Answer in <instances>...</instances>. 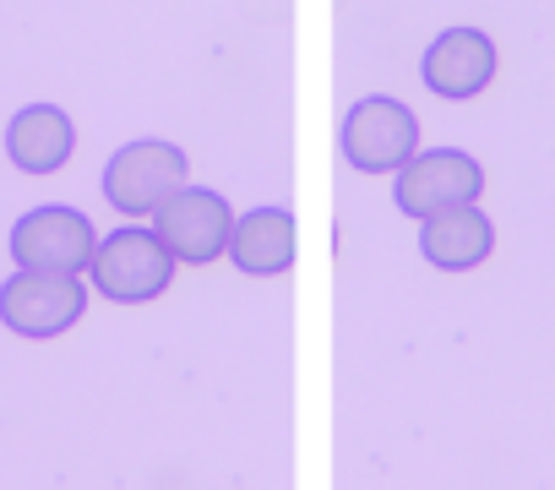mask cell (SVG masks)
Returning <instances> with one entry per match:
<instances>
[{"instance_id":"obj_7","label":"cell","mask_w":555,"mask_h":490,"mask_svg":"<svg viewBox=\"0 0 555 490\" xmlns=\"http://www.w3.org/2000/svg\"><path fill=\"white\" fill-rule=\"evenodd\" d=\"M99 229L88 223V212L66 207V202H44L28 207L12 223V262L17 268H39V273H88Z\"/></svg>"},{"instance_id":"obj_11","label":"cell","mask_w":555,"mask_h":490,"mask_svg":"<svg viewBox=\"0 0 555 490\" xmlns=\"http://www.w3.org/2000/svg\"><path fill=\"white\" fill-rule=\"evenodd\" d=\"M77 153V126L61 104H23L7 120V158L23 175H55Z\"/></svg>"},{"instance_id":"obj_9","label":"cell","mask_w":555,"mask_h":490,"mask_svg":"<svg viewBox=\"0 0 555 490\" xmlns=\"http://www.w3.org/2000/svg\"><path fill=\"white\" fill-rule=\"evenodd\" d=\"M295 252H300V234H295V212H289V207L261 202V207H250V212H234L223 257H229L245 279H278V273H289Z\"/></svg>"},{"instance_id":"obj_3","label":"cell","mask_w":555,"mask_h":490,"mask_svg":"<svg viewBox=\"0 0 555 490\" xmlns=\"http://www.w3.org/2000/svg\"><path fill=\"white\" fill-rule=\"evenodd\" d=\"M338 147H344L349 169H360V175H398L409 164V153H420V120L403 99L371 93V99L349 104V115L338 126Z\"/></svg>"},{"instance_id":"obj_8","label":"cell","mask_w":555,"mask_h":490,"mask_svg":"<svg viewBox=\"0 0 555 490\" xmlns=\"http://www.w3.org/2000/svg\"><path fill=\"white\" fill-rule=\"evenodd\" d=\"M495 66H501L495 39L479 34V28H447V34H436V39L425 44V55H420L425 88H430L436 99H447V104L479 99V93L495 82Z\"/></svg>"},{"instance_id":"obj_10","label":"cell","mask_w":555,"mask_h":490,"mask_svg":"<svg viewBox=\"0 0 555 490\" xmlns=\"http://www.w3.org/2000/svg\"><path fill=\"white\" fill-rule=\"evenodd\" d=\"M490 252H495V223L479 212V202L420 218V257L441 273H468L490 262Z\"/></svg>"},{"instance_id":"obj_5","label":"cell","mask_w":555,"mask_h":490,"mask_svg":"<svg viewBox=\"0 0 555 490\" xmlns=\"http://www.w3.org/2000/svg\"><path fill=\"white\" fill-rule=\"evenodd\" d=\"M229 223H234L229 196H218L212 185H191V180L175 196H164L158 212H153V234L164 240V252L175 257V268L218 262L223 245H229Z\"/></svg>"},{"instance_id":"obj_2","label":"cell","mask_w":555,"mask_h":490,"mask_svg":"<svg viewBox=\"0 0 555 490\" xmlns=\"http://www.w3.org/2000/svg\"><path fill=\"white\" fill-rule=\"evenodd\" d=\"M191 180V158L164 137H137L104 164V202L120 218H153L164 196Z\"/></svg>"},{"instance_id":"obj_1","label":"cell","mask_w":555,"mask_h":490,"mask_svg":"<svg viewBox=\"0 0 555 490\" xmlns=\"http://www.w3.org/2000/svg\"><path fill=\"white\" fill-rule=\"evenodd\" d=\"M88 284L115 300V306H147L175 284V257L164 252V240L153 223H120L115 234L93 240L88 257Z\"/></svg>"},{"instance_id":"obj_6","label":"cell","mask_w":555,"mask_h":490,"mask_svg":"<svg viewBox=\"0 0 555 490\" xmlns=\"http://www.w3.org/2000/svg\"><path fill=\"white\" fill-rule=\"evenodd\" d=\"M479 196H485V169L463 147L409 153V164L392 175V202L409 218H430V212H447V207H463Z\"/></svg>"},{"instance_id":"obj_4","label":"cell","mask_w":555,"mask_h":490,"mask_svg":"<svg viewBox=\"0 0 555 490\" xmlns=\"http://www.w3.org/2000/svg\"><path fill=\"white\" fill-rule=\"evenodd\" d=\"M88 311V284L82 273H39L17 268L0 284V327H12L17 338H61L77 327Z\"/></svg>"}]
</instances>
